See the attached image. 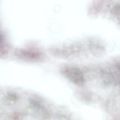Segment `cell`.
<instances>
[{
    "mask_svg": "<svg viewBox=\"0 0 120 120\" xmlns=\"http://www.w3.org/2000/svg\"><path fill=\"white\" fill-rule=\"evenodd\" d=\"M63 75L75 84L82 85L85 82L84 74L81 70L74 66L63 67L61 70Z\"/></svg>",
    "mask_w": 120,
    "mask_h": 120,
    "instance_id": "2",
    "label": "cell"
},
{
    "mask_svg": "<svg viewBox=\"0 0 120 120\" xmlns=\"http://www.w3.org/2000/svg\"><path fill=\"white\" fill-rule=\"evenodd\" d=\"M105 50L103 43L92 39L56 46L52 49L51 52L56 57L70 59L98 57Z\"/></svg>",
    "mask_w": 120,
    "mask_h": 120,
    "instance_id": "1",
    "label": "cell"
}]
</instances>
